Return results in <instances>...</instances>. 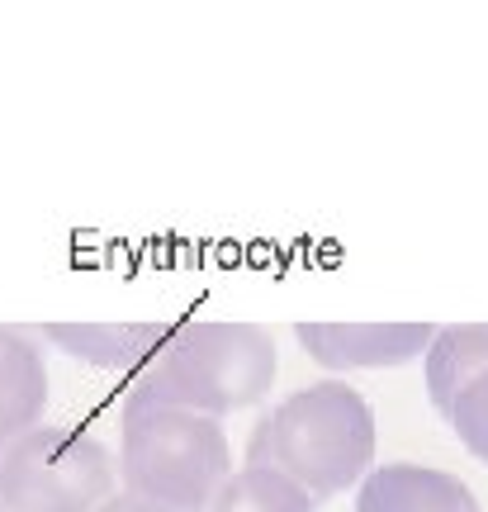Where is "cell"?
Wrapping results in <instances>:
<instances>
[{
  "mask_svg": "<svg viewBox=\"0 0 488 512\" xmlns=\"http://www.w3.org/2000/svg\"><path fill=\"white\" fill-rule=\"evenodd\" d=\"M0 460H5V446H0Z\"/></svg>",
  "mask_w": 488,
  "mask_h": 512,
  "instance_id": "obj_14",
  "label": "cell"
},
{
  "mask_svg": "<svg viewBox=\"0 0 488 512\" xmlns=\"http://www.w3.org/2000/svg\"><path fill=\"white\" fill-rule=\"evenodd\" d=\"M119 465L86 432L34 427L5 446L0 498L15 512H100L114 498Z\"/></svg>",
  "mask_w": 488,
  "mask_h": 512,
  "instance_id": "obj_4",
  "label": "cell"
},
{
  "mask_svg": "<svg viewBox=\"0 0 488 512\" xmlns=\"http://www.w3.org/2000/svg\"><path fill=\"white\" fill-rule=\"evenodd\" d=\"M100 512H190V508H171V503H152V498L138 494H114Z\"/></svg>",
  "mask_w": 488,
  "mask_h": 512,
  "instance_id": "obj_12",
  "label": "cell"
},
{
  "mask_svg": "<svg viewBox=\"0 0 488 512\" xmlns=\"http://www.w3.org/2000/svg\"><path fill=\"white\" fill-rule=\"evenodd\" d=\"M247 465L280 470L313 498H337L375 470V413L346 380L294 389L256 422Z\"/></svg>",
  "mask_w": 488,
  "mask_h": 512,
  "instance_id": "obj_1",
  "label": "cell"
},
{
  "mask_svg": "<svg viewBox=\"0 0 488 512\" xmlns=\"http://www.w3.org/2000/svg\"><path fill=\"white\" fill-rule=\"evenodd\" d=\"M181 323H48L43 337L100 370H143Z\"/></svg>",
  "mask_w": 488,
  "mask_h": 512,
  "instance_id": "obj_7",
  "label": "cell"
},
{
  "mask_svg": "<svg viewBox=\"0 0 488 512\" xmlns=\"http://www.w3.org/2000/svg\"><path fill=\"white\" fill-rule=\"evenodd\" d=\"M0 512H15V508H10V503H5V498H0Z\"/></svg>",
  "mask_w": 488,
  "mask_h": 512,
  "instance_id": "obj_13",
  "label": "cell"
},
{
  "mask_svg": "<svg viewBox=\"0 0 488 512\" xmlns=\"http://www.w3.org/2000/svg\"><path fill=\"white\" fill-rule=\"evenodd\" d=\"M275 375H280V356L266 328L185 318L176 337L138 370L128 399L228 418L266 399L275 389Z\"/></svg>",
  "mask_w": 488,
  "mask_h": 512,
  "instance_id": "obj_2",
  "label": "cell"
},
{
  "mask_svg": "<svg viewBox=\"0 0 488 512\" xmlns=\"http://www.w3.org/2000/svg\"><path fill=\"white\" fill-rule=\"evenodd\" d=\"M446 418H451L460 446H465L474 460H484L488 465V375H479V380L455 399V408L446 413Z\"/></svg>",
  "mask_w": 488,
  "mask_h": 512,
  "instance_id": "obj_11",
  "label": "cell"
},
{
  "mask_svg": "<svg viewBox=\"0 0 488 512\" xmlns=\"http://www.w3.org/2000/svg\"><path fill=\"white\" fill-rule=\"evenodd\" d=\"M209 512H318V498L308 494L304 484H294L290 475H280V470L242 465L218 489Z\"/></svg>",
  "mask_w": 488,
  "mask_h": 512,
  "instance_id": "obj_10",
  "label": "cell"
},
{
  "mask_svg": "<svg viewBox=\"0 0 488 512\" xmlns=\"http://www.w3.org/2000/svg\"><path fill=\"white\" fill-rule=\"evenodd\" d=\"M48 408V361L34 337L0 328V446L43 427Z\"/></svg>",
  "mask_w": 488,
  "mask_h": 512,
  "instance_id": "obj_8",
  "label": "cell"
},
{
  "mask_svg": "<svg viewBox=\"0 0 488 512\" xmlns=\"http://www.w3.org/2000/svg\"><path fill=\"white\" fill-rule=\"evenodd\" d=\"M422 375H427V394H432L436 413H451L455 399L479 375H488V323L441 328L427 356H422Z\"/></svg>",
  "mask_w": 488,
  "mask_h": 512,
  "instance_id": "obj_9",
  "label": "cell"
},
{
  "mask_svg": "<svg viewBox=\"0 0 488 512\" xmlns=\"http://www.w3.org/2000/svg\"><path fill=\"white\" fill-rule=\"evenodd\" d=\"M432 323H299L294 337L323 370H384L427 356Z\"/></svg>",
  "mask_w": 488,
  "mask_h": 512,
  "instance_id": "obj_5",
  "label": "cell"
},
{
  "mask_svg": "<svg viewBox=\"0 0 488 512\" xmlns=\"http://www.w3.org/2000/svg\"><path fill=\"white\" fill-rule=\"evenodd\" d=\"M119 479H124V494L209 512L218 489L233 479V451H228L223 418L124 399Z\"/></svg>",
  "mask_w": 488,
  "mask_h": 512,
  "instance_id": "obj_3",
  "label": "cell"
},
{
  "mask_svg": "<svg viewBox=\"0 0 488 512\" xmlns=\"http://www.w3.org/2000/svg\"><path fill=\"white\" fill-rule=\"evenodd\" d=\"M356 512H479V498L470 494L465 479L446 470L394 460V465H375L361 479Z\"/></svg>",
  "mask_w": 488,
  "mask_h": 512,
  "instance_id": "obj_6",
  "label": "cell"
}]
</instances>
